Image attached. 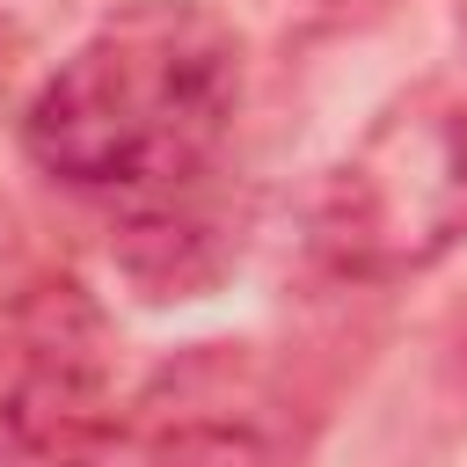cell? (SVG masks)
<instances>
[{"mask_svg":"<svg viewBox=\"0 0 467 467\" xmlns=\"http://www.w3.org/2000/svg\"><path fill=\"white\" fill-rule=\"evenodd\" d=\"M336 7H350V0H336Z\"/></svg>","mask_w":467,"mask_h":467,"instance_id":"obj_8","label":"cell"},{"mask_svg":"<svg viewBox=\"0 0 467 467\" xmlns=\"http://www.w3.org/2000/svg\"><path fill=\"white\" fill-rule=\"evenodd\" d=\"M241 88V29L212 0H124L29 95L22 153L80 197L139 204L219 168Z\"/></svg>","mask_w":467,"mask_h":467,"instance_id":"obj_1","label":"cell"},{"mask_svg":"<svg viewBox=\"0 0 467 467\" xmlns=\"http://www.w3.org/2000/svg\"><path fill=\"white\" fill-rule=\"evenodd\" d=\"M241 226H248V212L234 204V190L212 168L197 182H175V190H153V197L124 204L109 248H117L124 277L146 299H204L234 270Z\"/></svg>","mask_w":467,"mask_h":467,"instance_id":"obj_5","label":"cell"},{"mask_svg":"<svg viewBox=\"0 0 467 467\" xmlns=\"http://www.w3.org/2000/svg\"><path fill=\"white\" fill-rule=\"evenodd\" d=\"M124 467H292V394L255 343H197L131 401Z\"/></svg>","mask_w":467,"mask_h":467,"instance_id":"obj_4","label":"cell"},{"mask_svg":"<svg viewBox=\"0 0 467 467\" xmlns=\"http://www.w3.org/2000/svg\"><path fill=\"white\" fill-rule=\"evenodd\" d=\"M460 36H467V0H460Z\"/></svg>","mask_w":467,"mask_h":467,"instance_id":"obj_7","label":"cell"},{"mask_svg":"<svg viewBox=\"0 0 467 467\" xmlns=\"http://www.w3.org/2000/svg\"><path fill=\"white\" fill-rule=\"evenodd\" d=\"M29 73V29L15 15H0V102L15 95V80Z\"/></svg>","mask_w":467,"mask_h":467,"instance_id":"obj_6","label":"cell"},{"mask_svg":"<svg viewBox=\"0 0 467 467\" xmlns=\"http://www.w3.org/2000/svg\"><path fill=\"white\" fill-rule=\"evenodd\" d=\"M131 401L117 343L73 277H36L0 306V467H124Z\"/></svg>","mask_w":467,"mask_h":467,"instance_id":"obj_3","label":"cell"},{"mask_svg":"<svg viewBox=\"0 0 467 467\" xmlns=\"http://www.w3.org/2000/svg\"><path fill=\"white\" fill-rule=\"evenodd\" d=\"M314 255L350 277H409L467 241V102L409 95L321 175L306 212Z\"/></svg>","mask_w":467,"mask_h":467,"instance_id":"obj_2","label":"cell"}]
</instances>
